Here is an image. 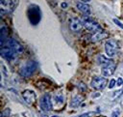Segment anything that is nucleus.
<instances>
[{"label": "nucleus", "instance_id": "obj_1", "mask_svg": "<svg viewBox=\"0 0 123 117\" xmlns=\"http://www.w3.org/2000/svg\"><path fill=\"white\" fill-rule=\"evenodd\" d=\"M28 17H29V20L31 21V23L33 25H37L39 20H40V17H41V14H40V10H39V7L36 6V5H31L29 8H28Z\"/></svg>", "mask_w": 123, "mask_h": 117}, {"label": "nucleus", "instance_id": "obj_2", "mask_svg": "<svg viewBox=\"0 0 123 117\" xmlns=\"http://www.w3.org/2000/svg\"><path fill=\"white\" fill-rule=\"evenodd\" d=\"M118 43L115 40H108L105 44V51H106V55L109 58H112L114 57L117 52H118Z\"/></svg>", "mask_w": 123, "mask_h": 117}, {"label": "nucleus", "instance_id": "obj_3", "mask_svg": "<svg viewBox=\"0 0 123 117\" xmlns=\"http://www.w3.org/2000/svg\"><path fill=\"white\" fill-rule=\"evenodd\" d=\"M37 68V62H35V61H28L23 67H21V69L19 71V73H20L21 76L27 78V77L31 76L36 72Z\"/></svg>", "mask_w": 123, "mask_h": 117}, {"label": "nucleus", "instance_id": "obj_4", "mask_svg": "<svg viewBox=\"0 0 123 117\" xmlns=\"http://www.w3.org/2000/svg\"><path fill=\"white\" fill-rule=\"evenodd\" d=\"M83 23H84L85 28L87 29V30L90 31V32L97 33V32L103 31L102 28H101V26H100L96 21H94L93 19H91V18H89V17H86V18L84 19Z\"/></svg>", "mask_w": 123, "mask_h": 117}, {"label": "nucleus", "instance_id": "obj_5", "mask_svg": "<svg viewBox=\"0 0 123 117\" xmlns=\"http://www.w3.org/2000/svg\"><path fill=\"white\" fill-rule=\"evenodd\" d=\"M0 53H1V56L3 58H5L6 60L8 61H12L16 58V56L18 55L15 51H13L10 46H7V45H4V46H1V49H0Z\"/></svg>", "mask_w": 123, "mask_h": 117}, {"label": "nucleus", "instance_id": "obj_6", "mask_svg": "<svg viewBox=\"0 0 123 117\" xmlns=\"http://www.w3.org/2000/svg\"><path fill=\"white\" fill-rule=\"evenodd\" d=\"M39 106L43 111H50L53 109L51 97L49 94H44L39 100Z\"/></svg>", "mask_w": 123, "mask_h": 117}, {"label": "nucleus", "instance_id": "obj_7", "mask_svg": "<svg viewBox=\"0 0 123 117\" xmlns=\"http://www.w3.org/2000/svg\"><path fill=\"white\" fill-rule=\"evenodd\" d=\"M107 83H108V81H107V79L105 77L95 76L90 81V86L94 90H103L107 86Z\"/></svg>", "mask_w": 123, "mask_h": 117}, {"label": "nucleus", "instance_id": "obj_8", "mask_svg": "<svg viewBox=\"0 0 123 117\" xmlns=\"http://www.w3.org/2000/svg\"><path fill=\"white\" fill-rule=\"evenodd\" d=\"M17 5V0H0V9L1 12L10 13Z\"/></svg>", "mask_w": 123, "mask_h": 117}, {"label": "nucleus", "instance_id": "obj_9", "mask_svg": "<svg viewBox=\"0 0 123 117\" xmlns=\"http://www.w3.org/2000/svg\"><path fill=\"white\" fill-rule=\"evenodd\" d=\"M4 45H7V46H10L13 51H15L17 54H21L23 51H24V48L23 46L14 39H8V41L5 43ZM2 45V46H4Z\"/></svg>", "mask_w": 123, "mask_h": 117}, {"label": "nucleus", "instance_id": "obj_10", "mask_svg": "<svg viewBox=\"0 0 123 117\" xmlns=\"http://www.w3.org/2000/svg\"><path fill=\"white\" fill-rule=\"evenodd\" d=\"M22 97H23V100L25 101L26 103L28 104H33L35 102H36V94L34 91L32 90H24L23 93H22Z\"/></svg>", "mask_w": 123, "mask_h": 117}, {"label": "nucleus", "instance_id": "obj_11", "mask_svg": "<svg viewBox=\"0 0 123 117\" xmlns=\"http://www.w3.org/2000/svg\"><path fill=\"white\" fill-rule=\"evenodd\" d=\"M69 27L70 29L73 31V32H80L82 30V28L84 27V23L77 17H74V18H71L70 19V24H69Z\"/></svg>", "mask_w": 123, "mask_h": 117}, {"label": "nucleus", "instance_id": "obj_12", "mask_svg": "<svg viewBox=\"0 0 123 117\" xmlns=\"http://www.w3.org/2000/svg\"><path fill=\"white\" fill-rule=\"evenodd\" d=\"M115 71V66L114 64H111V65H109V66H105L102 68V71H101V73L103 76L105 77H108V76H111L113 74Z\"/></svg>", "mask_w": 123, "mask_h": 117}, {"label": "nucleus", "instance_id": "obj_13", "mask_svg": "<svg viewBox=\"0 0 123 117\" xmlns=\"http://www.w3.org/2000/svg\"><path fill=\"white\" fill-rule=\"evenodd\" d=\"M76 6H77V9L81 13H83L84 15H89L90 14V7L87 4H86L84 2H78Z\"/></svg>", "mask_w": 123, "mask_h": 117}, {"label": "nucleus", "instance_id": "obj_14", "mask_svg": "<svg viewBox=\"0 0 123 117\" xmlns=\"http://www.w3.org/2000/svg\"><path fill=\"white\" fill-rule=\"evenodd\" d=\"M8 41V29L6 26H2L0 29V44L1 46L5 44V43Z\"/></svg>", "mask_w": 123, "mask_h": 117}, {"label": "nucleus", "instance_id": "obj_15", "mask_svg": "<svg viewBox=\"0 0 123 117\" xmlns=\"http://www.w3.org/2000/svg\"><path fill=\"white\" fill-rule=\"evenodd\" d=\"M97 62L102 67H105V66H109V65L113 64V61L112 60H110V59H108L107 57H105V56H103L101 54L97 56Z\"/></svg>", "mask_w": 123, "mask_h": 117}, {"label": "nucleus", "instance_id": "obj_16", "mask_svg": "<svg viewBox=\"0 0 123 117\" xmlns=\"http://www.w3.org/2000/svg\"><path fill=\"white\" fill-rule=\"evenodd\" d=\"M108 37V34L104 31H101V32H97L95 33L92 37H91V41L92 42H98V41H102L103 39L107 38Z\"/></svg>", "mask_w": 123, "mask_h": 117}, {"label": "nucleus", "instance_id": "obj_17", "mask_svg": "<svg viewBox=\"0 0 123 117\" xmlns=\"http://www.w3.org/2000/svg\"><path fill=\"white\" fill-rule=\"evenodd\" d=\"M84 100V97L83 96H80V95H77L75 97L72 98L71 102H70V106L71 107H77L80 105V103L83 102Z\"/></svg>", "mask_w": 123, "mask_h": 117}, {"label": "nucleus", "instance_id": "obj_18", "mask_svg": "<svg viewBox=\"0 0 123 117\" xmlns=\"http://www.w3.org/2000/svg\"><path fill=\"white\" fill-rule=\"evenodd\" d=\"M54 99V102L55 104H59V105H62L64 103V98L62 93H56L53 97Z\"/></svg>", "mask_w": 123, "mask_h": 117}, {"label": "nucleus", "instance_id": "obj_19", "mask_svg": "<svg viewBox=\"0 0 123 117\" xmlns=\"http://www.w3.org/2000/svg\"><path fill=\"white\" fill-rule=\"evenodd\" d=\"M10 114H11V109L9 107H7L4 110H2V112L0 114V117H10Z\"/></svg>", "mask_w": 123, "mask_h": 117}, {"label": "nucleus", "instance_id": "obj_20", "mask_svg": "<svg viewBox=\"0 0 123 117\" xmlns=\"http://www.w3.org/2000/svg\"><path fill=\"white\" fill-rule=\"evenodd\" d=\"M120 112H121V110H120V108L119 107H116L112 112H111V117H118L119 115H120Z\"/></svg>", "mask_w": 123, "mask_h": 117}, {"label": "nucleus", "instance_id": "obj_21", "mask_svg": "<svg viewBox=\"0 0 123 117\" xmlns=\"http://www.w3.org/2000/svg\"><path fill=\"white\" fill-rule=\"evenodd\" d=\"M78 88H79V90H80L81 92H85V91H86V85L84 82H80L79 85H78Z\"/></svg>", "mask_w": 123, "mask_h": 117}, {"label": "nucleus", "instance_id": "obj_22", "mask_svg": "<svg viewBox=\"0 0 123 117\" xmlns=\"http://www.w3.org/2000/svg\"><path fill=\"white\" fill-rule=\"evenodd\" d=\"M95 112L94 111H90V112H87V113H84V114H81L79 117H90L92 115H94Z\"/></svg>", "mask_w": 123, "mask_h": 117}, {"label": "nucleus", "instance_id": "obj_23", "mask_svg": "<svg viewBox=\"0 0 123 117\" xmlns=\"http://www.w3.org/2000/svg\"><path fill=\"white\" fill-rule=\"evenodd\" d=\"M112 20H113V22H114L116 25H118L120 28H122V29H123V24H122V23H121V22H120V21H119L117 18H113Z\"/></svg>", "mask_w": 123, "mask_h": 117}, {"label": "nucleus", "instance_id": "obj_24", "mask_svg": "<svg viewBox=\"0 0 123 117\" xmlns=\"http://www.w3.org/2000/svg\"><path fill=\"white\" fill-rule=\"evenodd\" d=\"M122 93H123V90H118V91L114 92V94H113V98H117V97L121 96V95H122Z\"/></svg>", "mask_w": 123, "mask_h": 117}, {"label": "nucleus", "instance_id": "obj_25", "mask_svg": "<svg viewBox=\"0 0 123 117\" xmlns=\"http://www.w3.org/2000/svg\"><path fill=\"white\" fill-rule=\"evenodd\" d=\"M115 79H111V81H110V84H109V88L110 89H111V88H113L114 87V85H115Z\"/></svg>", "mask_w": 123, "mask_h": 117}, {"label": "nucleus", "instance_id": "obj_26", "mask_svg": "<svg viewBox=\"0 0 123 117\" xmlns=\"http://www.w3.org/2000/svg\"><path fill=\"white\" fill-rule=\"evenodd\" d=\"M116 84H117L118 86H120V85H122V84H123V79H122L121 77H119V78L117 79V82H116Z\"/></svg>", "mask_w": 123, "mask_h": 117}, {"label": "nucleus", "instance_id": "obj_27", "mask_svg": "<svg viewBox=\"0 0 123 117\" xmlns=\"http://www.w3.org/2000/svg\"><path fill=\"white\" fill-rule=\"evenodd\" d=\"M61 7H62V9H65V8H66V7H67V4H66V3H64V2H63V3H62V4H61Z\"/></svg>", "mask_w": 123, "mask_h": 117}, {"label": "nucleus", "instance_id": "obj_28", "mask_svg": "<svg viewBox=\"0 0 123 117\" xmlns=\"http://www.w3.org/2000/svg\"><path fill=\"white\" fill-rule=\"evenodd\" d=\"M98 96H100V93H98V94H94V95H91V97H92V98H94V97H98Z\"/></svg>", "mask_w": 123, "mask_h": 117}, {"label": "nucleus", "instance_id": "obj_29", "mask_svg": "<svg viewBox=\"0 0 123 117\" xmlns=\"http://www.w3.org/2000/svg\"><path fill=\"white\" fill-rule=\"evenodd\" d=\"M82 1H83V2H84V3H86V2H89V1H90V0H82Z\"/></svg>", "mask_w": 123, "mask_h": 117}, {"label": "nucleus", "instance_id": "obj_30", "mask_svg": "<svg viewBox=\"0 0 123 117\" xmlns=\"http://www.w3.org/2000/svg\"><path fill=\"white\" fill-rule=\"evenodd\" d=\"M98 117H105V116H103V115H100V116H98Z\"/></svg>", "mask_w": 123, "mask_h": 117}]
</instances>
